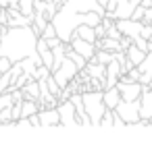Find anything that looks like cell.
<instances>
[{"label":"cell","instance_id":"3957f363","mask_svg":"<svg viewBox=\"0 0 152 145\" xmlns=\"http://www.w3.org/2000/svg\"><path fill=\"white\" fill-rule=\"evenodd\" d=\"M102 91L104 89H90V91H81V100H83V108L90 116L92 126H100V118L106 112L104 100H102Z\"/></svg>","mask_w":152,"mask_h":145},{"label":"cell","instance_id":"603a6c76","mask_svg":"<svg viewBox=\"0 0 152 145\" xmlns=\"http://www.w3.org/2000/svg\"><path fill=\"white\" fill-rule=\"evenodd\" d=\"M11 66H13V62H11L7 56H0V73H7Z\"/></svg>","mask_w":152,"mask_h":145},{"label":"cell","instance_id":"83f0119b","mask_svg":"<svg viewBox=\"0 0 152 145\" xmlns=\"http://www.w3.org/2000/svg\"><path fill=\"white\" fill-rule=\"evenodd\" d=\"M98 2H100V4H106V0H98Z\"/></svg>","mask_w":152,"mask_h":145},{"label":"cell","instance_id":"ffe728a7","mask_svg":"<svg viewBox=\"0 0 152 145\" xmlns=\"http://www.w3.org/2000/svg\"><path fill=\"white\" fill-rule=\"evenodd\" d=\"M100 126H113V110L110 108H106L104 116L100 118Z\"/></svg>","mask_w":152,"mask_h":145},{"label":"cell","instance_id":"4fadbf2b","mask_svg":"<svg viewBox=\"0 0 152 145\" xmlns=\"http://www.w3.org/2000/svg\"><path fill=\"white\" fill-rule=\"evenodd\" d=\"M38 116H40V126H61V116L56 108H40Z\"/></svg>","mask_w":152,"mask_h":145},{"label":"cell","instance_id":"d6986e66","mask_svg":"<svg viewBox=\"0 0 152 145\" xmlns=\"http://www.w3.org/2000/svg\"><path fill=\"white\" fill-rule=\"evenodd\" d=\"M113 58H115V52H108V50H96L94 58H92V60H88V62H100V64H108Z\"/></svg>","mask_w":152,"mask_h":145},{"label":"cell","instance_id":"2e32d148","mask_svg":"<svg viewBox=\"0 0 152 145\" xmlns=\"http://www.w3.org/2000/svg\"><path fill=\"white\" fill-rule=\"evenodd\" d=\"M102 100H104V106H106V108L115 110V108H117V104L121 102V93H119L117 85H115V87L104 89V91H102Z\"/></svg>","mask_w":152,"mask_h":145},{"label":"cell","instance_id":"f546056e","mask_svg":"<svg viewBox=\"0 0 152 145\" xmlns=\"http://www.w3.org/2000/svg\"><path fill=\"white\" fill-rule=\"evenodd\" d=\"M150 126H152V118H150Z\"/></svg>","mask_w":152,"mask_h":145},{"label":"cell","instance_id":"6da1fadb","mask_svg":"<svg viewBox=\"0 0 152 145\" xmlns=\"http://www.w3.org/2000/svg\"><path fill=\"white\" fill-rule=\"evenodd\" d=\"M104 15H106V9L98 0H65L50 23L56 29V38L69 44L77 25L96 27Z\"/></svg>","mask_w":152,"mask_h":145},{"label":"cell","instance_id":"44dd1931","mask_svg":"<svg viewBox=\"0 0 152 145\" xmlns=\"http://www.w3.org/2000/svg\"><path fill=\"white\" fill-rule=\"evenodd\" d=\"M40 35H42V38H46V40L54 38V35H56V29H54V25H52V23H48V25L42 29V33H40Z\"/></svg>","mask_w":152,"mask_h":145},{"label":"cell","instance_id":"8fae6325","mask_svg":"<svg viewBox=\"0 0 152 145\" xmlns=\"http://www.w3.org/2000/svg\"><path fill=\"white\" fill-rule=\"evenodd\" d=\"M140 118L148 122L152 118V87L150 85H144L142 95H140Z\"/></svg>","mask_w":152,"mask_h":145},{"label":"cell","instance_id":"277c9868","mask_svg":"<svg viewBox=\"0 0 152 145\" xmlns=\"http://www.w3.org/2000/svg\"><path fill=\"white\" fill-rule=\"evenodd\" d=\"M140 2L142 0H106V4H104L106 15L104 17H108L113 21H117V19H131L135 6Z\"/></svg>","mask_w":152,"mask_h":145},{"label":"cell","instance_id":"e0dca14e","mask_svg":"<svg viewBox=\"0 0 152 145\" xmlns=\"http://www.w3.org/2000/svg\"><path fill=\"white\" fill-rule=\"evenodd\" d=\"M125 56H127V60H129V62H131L133 66H137V64H140V62L144 60L146 52H144V50H140V48H137V46H135V44L131 42V44H129V46L125 48Z\"/></svg>","mask_w":152,"mask_h":145},{"label":"cell","instance_id":"f1b7e54d","mask_svg":"<svg viewBox=\"0 0 152 145\" xmlns=\"http://www.w3.org/2000/svg\"><path fill=\"white\" fill-rule=\"evenodd\" d=\"M148 85H150V87H152V79H150V83H148Z\"/></svg>","mask_w":152,"mask_h":145},{"label":"cell","instance_id":"9c48e42d","mask_svg":"<svg viewBox=\"0 0 152 145\" xmlns=\"http://www.w3.org/2000/svg\"><path fill=\"white\" fill-rule=\"evenodd\" d=\"M69 44H71V48H73L77 54H81L86 60H92V58H94V54H96V50H98L94 42H86V40L77 38V35H73Z\"/></svg>","mask_w":152,"mask_h":145},{"label":"cell","instance_id":"30bf717a","mask_svg":"<svg viewBox=\"0 0 152 145\" xmlns=\"http://www.w3.org/2000/svg\"><path fill=\"white\" fill-rule=\"evenodd\" d=\"M117 89H119V93H121V100H140L144 85H142L140 81H133V83L117 81Z\"/></svg>","mask_w":152,"mask_h":145},{"label":"cell","instance_id":"8992f818","mask_svg":"<svg viewBox=\"0 0 152 145\" xmlns=\"http://www.w3.org/2000/svg\"><path fill=\"white\" fill-rule=\"evenodd\" d=\"M115 112L125 120L127 126H131L140 120V100H121L117 104Z\"/></svg>","mask_w":152,"mask_h":145},{"label":"cell","instance_id":"d4e9b609","mask_svg":"<svg viewBox=\"0 0 152 145\" xmlns=\"http://www.w3.org/2000/svg\"><path fill=\"white\" fill-rule=\"evenodd\" d=\"M19 0H0V6L2 9H11V6H17Z\"/></svg>","mask_w":152,"mask_h":145},{"label":"cell","instance_id":"5bb4252c","mask_svg":"<svg viewBox=\"0 0 152 145\" xmlns=\"http://www.w3.org/2000/svg\"><path fill=\"white\" fill-rule=\"evenodd\" d=\"M137 69H140V83H142V85H148L150 79H152V50L146 52V56H144V60L137 64Z\"/></svg>","mask_w":152,"mask_h":145},{"label":"cell","instance_id":"7a4b0ae2","mask_svg":"<svg viewBox=\"0 0 152 145\" xmlns=\"http://www.w3.org/2000/svg\"><path fill=\"white\" fill-rule=\"evenodd\" d=\"M38 33L31 25L9 27V31L0 38V56H7L13 64L23 58H34L36 66L44 64L38 54Z\"/></svg>","mask_w":152,"mask_h":145},{"label":"cell","instance_id":"52a82bcc","mask_svg":"<svg viewBox=\"0 0 152 145\" xmlns=\"http://www.w3.org/2000/svg\"><path fill=\"white\" fill-rule=\"evenodd\" d=\"M56 110H58V116H61V126H81L79 120H77L75 106H73V102L69 97L67 100H61L56 104Z\"/></svg>","mask_w":152,"mask_h":145},{"label":"cell","instance_id":"7402d4cb","mask_svg":"<svg viewBox=\"0 0 152 145\" xmlns=\"http://www.w3.org/2000/svg\"><path fill=\"white\" fill-rule=\"evenodd\" d=\"M144 11H146V6L137 4L135 11H133V15H131V19H133V21H142V19H144Z\"/></svg>","mask_w":152,"mask_h":145},{"label":"cell","instance_id":"ba28073f","mask_svg":"<svg viewBox=\"0 0 152 145\" xmlns=\"http://www.w3.org/2000/svg\"><path fill=\"white\" fill-rule=\"evenodd\" d=\"M115 25H117V29H119L125 38L135 40V38H140V33H142L144 21H133V19H117V21H115Z\"/></svg>","mask_w":152,"mask_h":145},{"label":"cell","instance_id":"4316f807","mask_svg":"<svg viewBox=\"0 0 152 145\" xmlns=\"http://www.w3.org/2000/svg\"><path fill=\"white\" fill-rule=\"evenodd\" d=\"M52 2H54V4H56V6H61V4H63V2H65V0H52Z\"/></svg>","mask_w":152,"mask_h":145},{"label":"cell","instance_id":"cb8c5ba5","mask_svg":"<svg viewBox=\"0 0 152 145\" xmlns=\"http://www.w3.org/2000/svg\"><path fill=\"white\" fill-rule=\"evenodd\" d=\"M142 21L152 25V6H146V11H144V19H142Z\"/></svg>","mask_w":152,"mask_h":145},{"label":"cell","instance_id":"484cf974","mask_svg":"<svg viewBox=\"0 0 152 145\" xmlns=\"http://www.w3.org/2000/svg\"><path fill=\"white\" fill-rule=\"evenodd\" d=\"M140 4H142V6H152V0H142Z\"/></svg>","mask_w":152,"mask_h":145},{"label":"cell","instance_id":"4dcf8cb0","mask_svg":"<svg viewBox=\"0 0 152 145\" xmlns=\"http://www.w3.org/2000/svg\"><path fill=\"white\" fill-rule=\"evenodd\" d=\"M0 11H2V6H0Z\"/></svg>","mask_w":152,"mask_h":145},{"label":"cell","instance_id":"9a60e30c","mask_svg":"<svg viewBox=\"0 0 152 145\" xmlns=\"http://www.w3.org/2000/svg\"><path fill=\"white\" fill-rule=\"evenodd\" d=\"M21 91H23V100H40V83H38V79H29L23 87H21Z\"/></svg>","mask_w":152,"mask_h":145},{"label":"cell","instance_id":"ac0fdd59","mask_svg":"<svg viewBox=\"0 0 152 145\" xmlns=\"http://www.w3.org/2000/svg\"><path fill=\"white\" fill-rule=\"evenodd\" d=\"M73 35H77V38H81L86 42H96V31L90 25H77L75 31H73Z\"/></svg>","mask_w":152,"mask_h":145},{"label":"cell","instance_id":"5b68a950","mask_svg":"<svg viewBox=\"0 0 152 145\" xmlns=\"http://www.w3.org/2000/svg\"><path fill=\"white\" fill-rule=\"evenodd\" d=\"M79 75V66L75 64V60L73 58H69V56H65V60L61 62V66L52 73V77H54V81L58 83V87L61 89H65L75 77Z\"/></svg>","mask_w":152,"mask_h":145},{"label":"cell","instance_id":"7c38bea8","mask_svg":"<svg viewBox=\"0 0 152 145\" xmlns=\"http://www.w3.org/2000/svg\"><path fill=\"white\" fill-rule=\"evenodd\" d=\"M121 77V60L117 58V52H115V58L106 64V79H104V89L108 87H115L117 81Z\"/></svg>","mask_w":152,"mask_h":145}]
</instances>
